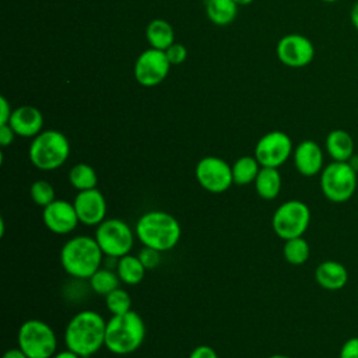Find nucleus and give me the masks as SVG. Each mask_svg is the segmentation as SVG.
Wrapping results in <instances>:
<instances>
[{"label":"nucleus","instance_id":"f257e3e1","mask_svg":"<svg viewBox=\"0 0 358 358\" xmlns=\"http://www.w3.org/2000/svg\"><path fill=\"white\" fill-rule=\"evenodd\" d=\"M106 320L101 313L85 309L76 313L64 329V344L81 358L95 355L105 347Z\"/></svg>","mask_w":358,"mask_h":358},{"label":"nucleus","instance_id":"f03ea898","mask_svg":"<svg viewBox=\"0 0 358 358\" xmlns=\"http://www.w3.org/2000/svg\"><path fill=\"white\" fill-rule=\"evenodd\" d=\"M134 232L143 246L162 253L173 249L179 243L182 228L172 214L162 210H151L140 215Z\"/></svg>","mask_w":358,"mask_h":358},{"label":"nucleus","instance_id":"7ed1b4c3","mask_svg":"<svg viewBox=\"0 0 358 358\" xmlns=\"http://www.w3.org/2000/svg\"><path fill=\"white\" fill-rule=\"evenodd\" d=\"M103 252L94 236L77 235L70 238L60 249V264L73 278L90 280L101 268Z\"/></svg>","mask_w":358,"mask_h":358},{"label":"nucleus","instance_id":"20e7f679","mask_svg":"<svg viewBox=\"0 0 358 358\" xmlns=\"http://www.w3.org/2000/svg\"><path fill=\"white\" fill-rule=\"evenodd\" d=\"M145 338V323L133 309L112 315L106 320L105 348L115 355H129L137 351Z\"/></svg>","mask_w":358,"mask_h":358},{"label":"nucleus","instance_id":"39448f33","mask_svg":"<svg viewBox=\"0 0 358 358\" xmlns=\"http://www.w3.org/2000/svg\"><path fill=\"white\" fill-rule=\"evenodd\" d=\"M70 155L69 138L59 130L48 129L35 136L28 148L31 164L41 171H55L66 164Z\"/></svg>","mask_w":358,"mask_h":358},{"label":"nucleus","instance_id":"423d86ee","mask_svg":"<svg viewBox=\"0 0 358 358\" xmlns=\"http://www.w3.org/2000/svg\"><path fill=\"white\" fill-rule=\"evenodd\" d=\"M358 186V172L348 164L331 161L320 172V190L331 203L348 201Z\"/></svg>","mask_w":358,"mask_h":358},{"label":"nucleus","instance_id":"0eeeda50","mask_svg":"<svg viewBox=\"0 0 358 358\" xmlns=\"http://www.w3.org/2000/svg\"><path fill=\"white\" fill-rule=\"evenodd\" d=\"M17 343L28 358H52L57 348L55 330L41 319L22 322L17 333Z\"/></svg>","mask_w":358,"mask_h":358},{"label":"nucleus","instance_id":"6e6552de","mask_svg":"<svg viewBox=\"0 0 358 358\" xmlns=\"http://www.w3.org/2000/svg\"><path fill=\"white\" fill-rule=\"evenodd\" d=\"M105 256L119 259L129 255L134 245V229L120 218H105L94 235Z\"/></svg>","mask_w":358,"mask_h":358},{"label":"nucleus","instance_id":"1a4fd4ad","mask_svg":"<svg viewBox=\"0 0 358 358\" xmlns=\"http://www.w3.org/2000/svg\"><path fill=\"white\" fill-rule=\"evenodd\" d=\"M310 208L301 200H287L273 214L271 227L282 241L303 236L310 224Z\"/></svg>","mask_w":358,"mask_h":358},{"label":"nucleus","instance_id":"9d476101","mask_svg":"<svg viewBox=\"0 0 358 358\" xmlns=\"http://www.w3.org/2000/svg\"><path fill=\"white\" fill-rule=\"evenodd\" d=\"M194 176L197 183L210 193H224L234 185L231 165L214 155L204 157L196 164Z\"/></svg>","mask_w":358,"mask_h":358},{"label":"nucleus","instance_id":"9b49d317","mask_svg":"<svg viewBox=\"0 0 358 358\" xmlns=\"http://www.w3.org/2000/svg\"><path fill=\"white\" fill-rule=\"evenodd\" d=\"M294 152L291 137L281 131L273 130L263 134L255 145V157L262 166L280 168Z\"/></svg>","mask_w":358,"mask_h":358},{"label":"nucleus","instance_id":"f8f14e48","mask_svg":"<svg viewBox=\"0 0 358 358\" xmlns=\"http://www.w3.org/2000/svg\"><path fill=\"white\" fill-rule=\"evenodd\" d=\"M171 66L164 50L145 49L134 62V78L143 87L158 85L168 77Z\"/></svg>","mask_w":358,"mask_h":358},{"label":"nucleus","instance_id":"ddd939ff","mask_svg":"<svg viewBox=\"0 0 358 358\" xmlns=\"http://www.w3.org/2000/svg\"><path fill=\"white\" fill-rule=\"evenodd\" d=\"M275 53L284 66L301 69L313 60L315 46L310 39L301 34H288L278 41Z\"/></svg>","mask_w":358,"mask_h":358},{"label":"nucleus","instance_id":"4468645a","mask_svg":"<svg viewBox=\"0 0 358 358\" xmlns=\"http://www.w3.org/2000/svg\"><path fill=\"white\" fill-rule=\"evenodd\" d=\"M42 220L45 227L56 235L73 232L80 222L74 204L62 199H56L49 206L43 207Z\"/></svg>","mask_w":358,"mask_h":358},{"label":"nucleus","instance_id":"2eb2a0df","mask_svg":"<svg viewBox=\"0 0 358 358\" xmlns=\"http://www.w3.org/2000/svg\"><path fill=\"white\" fill-rule=\"evenodd\" d=\"M73 204L80 222L84 225L98 227L106 218V200L102 192L96 187L78 192Z\"/></svg>","mask_w":358,"mask_h":358},{"label":"nucleus","instance_id":"dca6fc26","mask_svg":"<svg viewBox=\"0 0 358 358\" xmlns=\"http://www.w3.org/2000/svg\"><path fill=\"white\" fill-rule=\"evenodd\" d=\"M295 169L306 178L320 175L324 168V155L322 147L313 140H302L292 152Z\"/></svg>","mask_w":358,"mask_h":358},{"label":"nucleus","instance_id":"f3484780","mask_svg":"<svg viewBox=\"0 0 358 358\" xmlns=\"http://www.w3.org/2000/svg\"><path fill=\"white\" fill-rule=\"evenodd\" d=\"M8 124L13 127L17 136L34 138L42 131L43 115L35 106L22 105L13 110Z\"/></svg>","mask_w":358,"mask_h":358},{"label":"nucleus","instance_id":"a211bd4d","mask_svg":"<svg viewBox=\"0 0 358 358\" xmlns=\"http://www.w3.org/2000/svg\"><path fill=\"white\" fill-rule=\"evenodd\" d=\"M315 280L323 289L338 291L345 287L348 271L345 266L337 260H324L315 268Z\"/></svg>","mask_w":358,"mask_h":358},{"label":"nucleus","instance_id":"6ab92c4d","mask_svg":"<svg viewBox=\"0 0 358 358\" xmlns=\"http://www.w3.org/2000/svg\"><path fill=\"white\" fill-rule=\"evenodd\" d=\"M324 148L333 161L348 162L354 155L355 144L352 136L347 130L334 129L326 136Z\"/></svg>","mask_w":358,"mask_h":358},{"label":"nucleus","instance_id":"aec40b11","mask_svg":"<svg viewBox=\"0 0 358 358\" xmlns=\"http://www.w3.org/2000/svg\"><path fill=\"white\" fill-rule=\"evenodd\" d=\"M145 39L150 48L165 52L175 42L173 28L166 20L155 18L150 21L145 28Z\"/></svg>","mask_w":358,"mask_h":358},{"label":"nucleus","instance_id":"412c9836","mask_svg":"<svg viewBox=\"0 0 358 358\" xmlns=\"http://www.w3.org/2000/svg\"><path fill=\"white\" fill-rule=\"evenodd\" d=\"M281 185L282 180L278 168L262 166L255 180V189L264 200H274L281 192Z\"/></svg>","mask_w":358,"mask_h":358},{"label":"nucleus","instance_id":"4be33fe9","mask_svg":"<svg viewBox=\"0 0 358 358\" xmlns=\"http://www.w3.org/2000/svg\"><path fill=\"white\" fill-rule=\"evenodd\" d=\"M145 271L147 268L144 267L138 256H134L131 253L119 257L116 262V273L120 281L127 285L140 284L145 275Z\"/></svg>","mask_w":358,"mask_h":358},{"label":"nucleus","instance_id":"5701e85b","mask_svg":"<svg viewBox=\"0 0 358 358\" xmlns=\"http://www.w3.org/2000/svg\"><path fill=\"white\" fill-rule=\"evenodd\" d=\"M206 14L215 25H229L236 18L238 4L234 0H207Z\"/></svg>","mask_w":358,"mask_h":358},{"label":"nucleus","instance_id":"b1692460","mask_svg":"<svg viewBox=\"0 0 358 358\" xmlns=\"http://www.w3.org/2000/svg\"><path fill=\"white\" fill-rule=\"evenodd\" d=\"M232 179L234 185L238 186H245L249 183H255L256 176L262 168L256 157L253 155H245L238 158L232 165Z\"/></svg>","mask_w":358,"mask_h":358},{"label":"nucleus","instance_id":"393cba45","mask_svg":"<svg viewBox=\"0 0 358 358\" xmlns=\"http://www.w3.org/2000/svg\"><path fill=\"white\" fill-rule=\"evenodd\" d=\"M69 182L78 192L90 190V189L96 187L98 175L91 165H88L85 162H78L70 168Z\"/></svg>","mask_w":358,"mask_h":358},{"label":"nucleus","instance_id":"a878e982","mask_svg":"<svg viewBox=\"0 0 358 358\" xmlns=\"http://www.w3.org/2000/svg\"><path fill=\"white\" fill-rule=\"evenodd\" d=\"M282 255L289 264L302 266L310 256V246L303 236L291 238L284 242Z\"/></svg>","mask_w":358,"mask_h":358},{"label":"nucleus","instance_id":"bb28decb","mask_svg":"<svg viewBox=\"0 0 358 358\" xmlns=\"http://www.w3.org/2000/svg\"><path fill=\"white\" fill-rule=\"evenodd\" d=\"M90 287L91 289L98 294V295H108L110 291H113L115 288L119 287V284L122 282L117 273L110 270V268H98L91 277H90Z\"/></svg>","mask_w":358,"mask_h":358},{"label":"nucleus","instance_id":"cd10ccee","mask_svg":"<svg viewBox=\"0 0 358 358\" xmlns=\"http://www.w3.org/2000/svg\"><path fill=\"white\" fill-rule=\"evenodd\" d=\"M105 306L110 312V315H122L131 310V298L130 294L117 287L105 295Z\"/></svg>","mask_w":358,"mask_h":358},{"label":"nucleus","instance_id":"c85d7f7f","mask_svg":"<svg viewBox=\"0 0 358 358\" xmlns=\"http://www.w3.org/2000/svg\"><path fill=\"white\" fill-rule=\"evenodd\" d=\"M29 196L31 200L39 206V207H46L49 206L52 201L56 200V192L55 187L52 186L50 182L45 180V179H39L35 180L31 187H29Z\"/></svg>","mask_w":358,"mask_h":358},{"label":"nucleus","instance_id":"c756f323","mask_svg":"<svg viewBox=\"0 0 358 358\" xmlns=\"http://www.w3.org/2000/svg\"><path fill=\"white\" fill-rule=\"evenodd\" d=\"M137 256L147 270L155 268L161 262V252H158L152 248H147V246H143V249L138 252Z\"/></svg>","mask_w":358,"mask_h":358},{"label":"nucleus","instance_id":"7c9ffc66","mask_svg":"<svg viewBox=\"0 0 358 358\" xmlns=\"http://www.w3.org/2000/svg\"><path fill=\"white\" fill-rule=\"evenodd\" d=\"M165 55L169 60L171 64H180L186 60L187 57V49L185 48V45L179 43V42H173L166 50Z\"/></svg>","mask_w":358,"mask_h":358},{"label":"nucleus","instance_id":"2f4dec72","mask_svg":"<svg viewBox=\"0 0 358 358\" xmlns=\"http://www.w3.org/2000/svg\"><path fill=\"white\" fill-rule=\"evenodd\" d=\"M338 358H358V336L343 343Z\"/></svg>","mask_w":358,"mask_h":358},{"label":"nucleus","instance_id":"473e14b6","mask_svg":"<svg viewBox=\"0 0 358 358\" xmlns=\"http://www.w3.org/2000/svg\"><path fill=\"white\" fill-rule=\"evenodd\" d=\"M189 358H218L217 351L210 345H197L189 355Z\"/></svg>","mask_w":358,"mask_h":358},{"label":"nucleus","instance_id":"72a5a7b5","mask_svg":"<svg viewBox=\"0 0 358 358\" xmlns=\"http://www.w3.org/2000/svg\"><path fill=\"white\" fill-rule=\"evenodd\" d=\"M15 131L13 130V127L7 123V124H0V145L1 147H7L10 145L14 138H15Z\"/></svg>","mask_w":358,"mask_h":358},{"label":"nucleus","instance_id":"f704fd0d","mask_svg":"<svg viewBox=\"0 0 358 358\" xmlns=\"http://www.w3.org/2000/svg\"><path fill=\"white\" fill-rule=\"evenodd\" d=\"M13 110L14 109H11V105L6 96H0V124H7L10 122Z\"/></svg>","mask_w":358,"mask_h":358},{"label":"nucleus","instance_id":"c9c22d12","mask_svg":"<svg viewBox=\"0 0 358 358\" xmlns=\"http://www.w3.org/2000/svg\"><path fill=\"white\" fill-rule=\"evenodd\" d=\"M1 358H28V355H27L20 347H17V348H10V350H7V351L3 354Z\"/></svg>","mask_w":358,"mask_h":358},{"label":"nucleus","instance_id":"e433bc0d","mask_svg":"<svg viewBox=\"0 0 358 358\" xmlns=\"http://www.w3.org/2000/svg\"><path fill=\"white\" fill-rule=\"evenodd\" d=\"M350 20H351L352 27L358 31V1L352 6V8L350 11Z\"/></svg>","mask_w":358,"mask_h":358},{"label":"nucleus","instance_id":"4c0bfd02","mask_svg":"<svg viewBox=\"0 0 358 358\" xmlns=\"http://www.w3.org/2000/svg\"><path fill=\"white\" fill-rule=\"evenodd\" d=\"M52 358H81L80 355H77L76 352H73L71 350H63V351H59V352H56Z\"/></svg>","mask_w":358,"mask_h":358},{"label":"nucleus","instance_id":"58836bf2","mask_svg":"<svg viewBox=\"0 0 358 358\" xmlns=\"http://www.w3.org/2000/svg\"><path fill=\"white\" fill-rule=\"evenodd\" d=\"M348 164H350V165H351V166L358 172V155H355V154H354V155L350 158Z\"/></svg>","mask_w":358,"mask_h":358},{"label":"nucleus","instance_id":"ea45409f","mask_svg":"<svg viewBox=\"0 0 358 358\" xmlns=\"http://www.w3.org/2000/svg\"><path fill=\"white\" fill-rule=\"evenodd\" d=\"M238 6H246V4H250L253 0H234Z\"/></svg>","mask_w":358,"mask_h":358},{"label":"nucleus","instance_id":"a19ab883","mask_svg":"<svg viewBox=\"0 0 358 358\" xmlns=\"http://www.w3.org/2000/svg\"><path fill=\"white\" fill-rule=\"evenodd\" d=\"M267 358H291V357L284 355V354H273V355H268Z\"/></svg>","mask_w":358,"mask_h":358},{"label":"nucleus","instance_id":"79ce46f5","mask_svg":"<svg viewBox=\"0 0 358 358\" xmlns=\"http://www.w3.org/2000/svg\"><path fill=\"white\" fill-rule=\"evenodd\" d=\"M322 1H324V3H336L338 0H322Z\"/></svg>","mask_w":358,"mask_h":358}]
</instances>
